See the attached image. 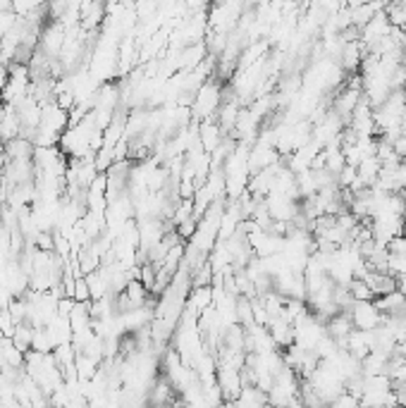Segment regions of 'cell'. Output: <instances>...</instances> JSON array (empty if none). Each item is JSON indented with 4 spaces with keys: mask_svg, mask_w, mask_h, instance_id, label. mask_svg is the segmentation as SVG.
<instances>
[{
    "mask_svg": "<svg viewBox=\"0 0 406 408\" xmlns=\"http://www.w3.org/2000/svg\"><path fill=\"white\" fill-rule=\"evenodd\" d=\"M335 408H356V401L354 399H347V396H344V399H342Z\"/></svg>",
    "mask_w": 406,
    "mask_h": 408,
    "instance_id": "277c9868",
    "label": "cell"
},
{
    "mask_svg": "<svg viewBox=\"0 0 406 408\" xmlns=\"http://www.w3.org/2000/svg\"><path fill=\"white\" fill-rule=\"evenodd\" d=\"M397 291H402V294L406 296V275L397 277Z\"/></svg>",
    "mask_w": 406,
    "mask_h": 408,
    "instance_id": "5b68a950",
    "label": "cell"
},
{
    "mask_svg": "<svg viewBox=\"0 0 406 408\" xmlns=\"http://www.w3.org/2000/svg\"><path fill=\"white\" fill-rule=\"evenodd\" d=\"M349 315L354 327L361 332H373L382 325V313L378 310L376 301H354Z\"/></svg>",
    "mask_w": 406,
    "mask_h": 408,
    "instance_id": "6da1fadb",
    "label": "cell"
},
{
    "mask_svg": "<svg viewBox=\"0 0 406 408\" xmlns=\"http://www.w3.org/2000/svg\"><path fill=\"white\" fill-rule=\"evenodd\" d=\"M389 256H406V237H394L387 246Z\"/></svg>",
    "mask_w": 406,
    "mask_h": 408,
    "instance_id": "3957f363",
    "label": "cell"
},
{
    "mask_svg": "<svg viewBox=\"0 0 406 408\" xmlns=\"http://www.w3.org/2000/svg\"><path fill=\"white\" fill-rule=\"evenodd\" d=\"M349 291H351V296H354V301H376L373 291L368 289V284L363 282V279H351Z\"/></svg>",
    "mask_w": 406,
    "mask_h": 408,
    "instance_id": "7a4b0ae2",
    "label": "cell"
}]
</instances>
